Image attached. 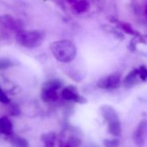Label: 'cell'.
<instances>
[{"label":"cell","instance_id":"6da1fadb","mask_svg":"<svg viewBox=\"0 0 147 147\" xmlns=\"http://www.w3.org/2000/svg\"><path fill=\"white\" fill-rule=\"evenodd\" d=\"M50 51L60 62L68 63L76 56V47L69 40H60L50 44Z\"/></svg>","mask_w":147,"mask_h":147},{"label":"cell","instance_id":"7a4b0ae2","mask_svg":"<svg viewBox=\"0 0 147 147\" xmlns=\"http://www.w3.org/2000/svg\"><path fill=\"white\" fill-rule=\"evenodd\" d=\"M44 38V34L40 30H18L16 35V40L21 46L27 49L39 47Z\"/></svg>","mask_w":147,"mask_h":147},{"label":"cell","instance_id":"3957f363","mask_svg":"<svg viewBox=\"0 0 147 147\" xmlns=\"http://www.w3.org/2000/svg\"><path fill=\"white\" fill-rule=\"evenodd\" d=\"M119 84V77L116 75H112L100 80L97 83L98 87L102 89L115 88Z\"/></svg>","mask_w":147,"mask_h":147},{"label":"cell","instance_id":"277c9868","mask_svg":"<svg viewBox=\"0 0 147 147\" xmlns=\"http://www.w3.org/2000/svg\"><path fill=\"white\" fill-rule=\"evenodd\" d=\"M100 110H101L102 117L105 119L106 121L108 122V124L119 120L118 114L113 107H111L109 106H103Z\"/></svg>","mask_w":147,"mask_h":147},{"label":"cell","instance_id":"5b68a950","mask_svg":"<svg viewBox=\"0 0 147 147\" xmlns=\"http://www.w3.org/2000/svg\"><path fill=\"white\" fill-rule=\"evenodd\" d=\"M146 121H142L138 129L135 131V133H134V141L135 143L138 144V145H142L144 144V134H145V131H146V128H147V125H146Z\"/></svg>","mask_w":147,"mask_h":147},{"label":"cell","instance_id":"8992f818","mask_svg":"<svg viewBox=\"0 0 147 147\" xmlns=\"http://www.w3.org/2000/svg\"><path fill=\"white\" fill-rule=\"evenodd\" d=\"M42 100L45 102H51V101H55L57 99V93L56 90L49 87L48 85H46L42 90Z\"/></svg>","mask_w":147,"mask_h":147},{"label":"cell","instance_id":"52a82bcc","mask_svg":"<svg viewBox=\"0 0 147 147\" xmlns=\"http://www.w3.org/2000/svg\"><path fill=\"white\" fill-rule=\"evenodd\" d=\"M0 21H1V24L4 26L7 27L9 29H11V30H20V28H21V24L19 23V21L10 17V16L1 17L0 18Z\"/></svg>","mask_w":147,"mask_h":147},{"label":"cell","instance_id":"ba28073f","mask_svg":"<svg viewBox=\"0 0 147 147\" xmlns=\"http://www.w3.org/2000/svg\"><path fill=\"white\" fill-rule=\"evenodd\" d=\"M13 131V125L11 121L7 117L0 118V133L5 135H11Z\"/></svg>","mask_w":147,"mask_h":147},{"label":"cell","instance_id":"9c48e42d","mask_svg":"<svg viewBox=\"0 0 147 147\" xmlns=\"http://www.w3.org/2000/svg\"><path fill=\"white\" fill-rule=\"evenodd\" d=\"M61 96L63 99L67 100H74L76 102H80V99L82 98L71 87H67L64 88L61 92Z\"/></svg>","mask_w":147,"mask_h":147},{"label":"cell","instance_id":"30bf717a","mask_svg":"<svg viewBox=\"0 0 147 147\" xmlns=\"http://www.w3.org/2000/svg\"><path fill=\"white\" fill-rule=\"evenodd\" d=\"M55 139H56V135L53 131L44 133L42 136V140L44 143L45 147H54Z\"/></svg>","mask_w":147,"mask_h":147},{"label":"cell","instance_id":"8fae6325","mask_svg":"<svg viewBox=\"0 0 147 147\" xmlns=\"http://www.w3.org/2000/svg\"><path fill=\"white\" fill-rule=\"evenodd\" d=\"M108 131L113 136H116V137L120 136V134H121V125H120L119 120L109 123L108 124Z\"/></svg>","mask_w":147,"mask_h":147},{"label":"cell","instance_id":"7c38bea8","mask_svg":"<svg viewBox=\"0 0 147 147\" xmlns=\"http://www.w3.org/2000/svg\"><path fill=\"white\" fill-rule=\"evenodd\" d=\"M82 141L80 138L76 136H71L66 142V147H79Z\"/></svg>","mask_w":147,"mask_h":147},{"label":"cell","instance_id":"4fadbf2b","mask_svg":"<svg viewBox=\"0 0 147 147\" xmlns=\"http://www.w3.org/2000/svg\"><path fill=\"white\" fill-rule=\"evenodd\" d=\"M14 147H29L28 141L24 138H15L12 140Z\"/></svg>","mask_w":147,"mask_h":147},{"label":"cell","instance_id":"5bb4252c","mask_svg":"<svg viewBox=\"0 0 147 147\" xmlns=\"http://www.w3.org/2000/svg\"><path fill=\"white\" fill-rule=\"evenodd\" d=\"M87 6H88V3L86 2V0H76L75 9L76 11H78V12L84 11Z\"/></svg>","mask_w":147,"mask_h":147},{"label":"cell","instance_id":"9a60e30c","mask_svg":"<svg viewBox=\"0 0 147 147\" xmlns=\"http://www.w3.org/2000/svg\"><path fill=\"white\" fill-rule=\"evenodd\" d=\"M14 63L8 58H0V69H6L12 67Z\"/></svg>","mask_w":147,"mask_h":147},{"label":"cell","instance_id":"2e32d148","mask_svg":"<svg viewBox=\"0 0 147 147\" xmlns=\"http://www.w3.org/2000/svg\"><path fill=\"white\" fill-rule=\"evenodd\" d=\"M103 144L105 147H118L119 144V139L113 138V139H105L103 141Z\"/></svg>","mask_w":147,"mask_h":147},{"label":"cell","instance_id":"e0dca14e","mask_svg":"<svg viewBox=\"0 0 147 147\" xmlns=\"http://www.w3.org/2000/svg\"><path fill=\"white\" fill-rule=\"evenodd\" d=\"M0 102L3 104H9L10 103V99L6 95V94L0 88Z\"/></svg>","mask_w":147,"mask_h":147},{"label":"cell","instance_id":"ac0fdd59","mask_svg":"<svg viewBox=\"0 0 147 147\" xmlns=\"http://www.w3.org/2000/svg\"><path fill=\"white\" fill-rule=\"evenodd\" d=\"M139 74H140V77H141V79L145 80V79L147 78V69H146L144 67H141V70H140Z\"/></svg>","mask_w":147,"mask_h":147}]
</instances>
